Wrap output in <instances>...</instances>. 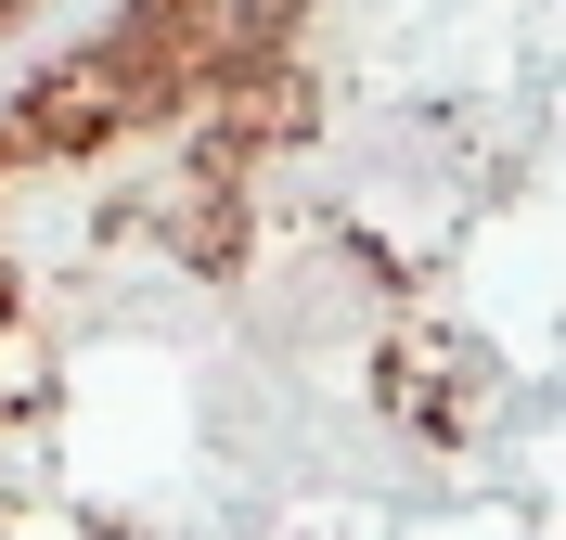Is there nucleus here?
<instances>
[{
	"label": "nucleus",
	"mask_w": 566,
	"mask_h": 540,
	"mask_svg": "<svg viewBox=\"0 0 566 540\" xmlns=\"http://www.w3.org/2000/svg\"><path fill=\"white\" fill-rule=\"evenodd\" d=\"M0 13H13V0H0Z\"/></svg>",
	"instance_id": "f257e3e1"
}]
</instances>
